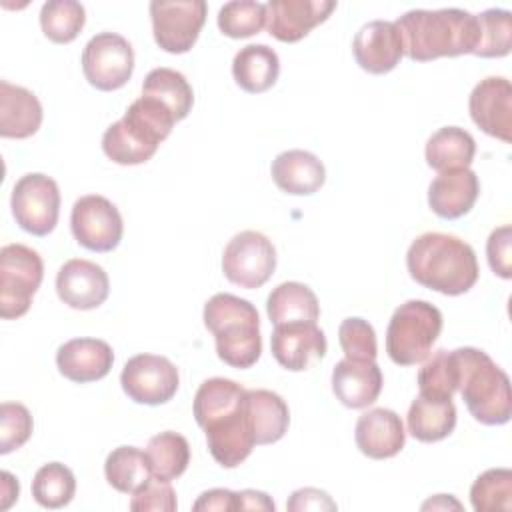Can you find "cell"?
I'll return each mask as SVG.
<instances>
[{
	"instance_id": "cell-2",
	"label": "cell",
	"mask_w": 512,
	"mask_h": 512,
	"mask_svg": "<svg viewBox=\"0 0 512 512\" xmlns=\"http://www.w3.org/2000/svg\"><path fill=\"white\" fill-rule=\"evenodd\" d=\"M406 268L414 282L446 296L468 292L480 274L472 246L444 232L420 234L406 252Z\"/></svg>"
},
{
	"instance_id": "cell-35",
	"label": "cell",
	"mask_w": 512,
	"mask_h": 512,
	"mask_svg": "<svg viewBox=\"0 0 512 512\" xmlns=\"http://www.w3.org/2000/svg\"><path fill=\"white\" fill-rule=\"evenodd\" d=\"M246 394V388L240 386L234 380L228 378H208L204 380L196 394H194V418L198 426H202L206 420L228 412L242 404Z\"/></svg>"
},
{
	"instance_id": "cell-11",
	"label": "cell",
	"mask_w": 512,
	"mask_h": 512,
	"mask_svg": "<svg viewBox=\"0 0 512 512\" xmlns=\"http://www.w3.org/2000/svg\"><path fill=\"white\" fill-rule=\"evenodd\" d=\"M206 2L204 0H154L150 2L152 34L156 44L170 54L188 52L206 22Z\"/></svg>"
},
{
	"instance_id": "cell-37",
	"label": "cell",
	"mask_w": 512,
	"mask_h": 512,
	"mask_svg": "<svg viewBox=\"0 0 512 512\" xmlns=\"http://www.w3.org/2000/svg\"><path fill=\"white\" fill-rule=\"evenodd\" d=\"M76 492V478L72 470L60 462H48L38 468L32 480L34 500L50 510L70 504Z\"/></svg>"
},
{
	"instance_id": "cell-33",
	"label": "cell",
	"mask_w": 512,
	"mask_h": 512,
	"mask_svg": "<svg viewBox=\"0 0 512 512\" xmlns=\"http://www.w3.org/2000/svg\"><path fill=\"white\" fill-rule=\"evenodd\" d=\"M144 452L152 470V478L160 482H172L180 478L190 464L188 440L172 430L152 436Z\"/></svg>"
},
{
	"instance_id": "cell-20",
	"label": "cell",
	"mask_w": 512,
	"mask_h": 512,
	"mask_svg": "<svg viewBox=\"0 0 512 512\" xmlns=\"http://www.w3.org/2000/svg\"><path fill=\"white\" fill-rule=\"evenodd\" d=\"M114 364L108 342L98 338H72L56 352L58 372L76 384L102 380Z\"/></svg>"
},
{
	"instance_id": "cell-26",
	"label": "cell",
	"mask_w": 512,
	"mask_h": 512,
	"mask_svg": "<svg viewBox=\"0 0 512 512\" xmlns=\"http://www.w3.org/2000/svg\"><path fill=\"white\" fill-rule=\"evenodd\" d=\"M244 410L256 444H274L288 432L290 410L280 394L264 388L246 390Z\"/></svg>"
},
{
	"instance_id": "cell-34",
	"label": "cell",
	"mask_w": 512,
	"mask_h": 512,
	"mask_svg": "<svg viewBox=\"0 0 512 512\" xmlns=\"http://www.w3.org/2000/svg\"><path fill=\"white\" fill-rule=\"evenodd\" d=\"M458 380L460 368L456 350H436L418 372L420 394L432 398L452 400L454 392H458Z\"/></svg>"
},
{
	"instance_id": "cell-28",
	"label": "cell",
	"mask_w": 512,
	"mask_h": 512,
	"mask_svg": "<svg viewBox=\"0 0 512 512\" xmlns=\"http://www.w3.org/2000/svg\"><path fill=\"white\" fill-rule=\"evenodd\" d=\"M280 74L278 54L266 44H248L240 48L232 60V76L248 94L270 90Z\"/></svg>"
},
{
	"instance_id": "cell-38",
	"label": "cell",
	"mask_w": 512,
	"mask_h": 512,
	"mask_svg": "<svg viewBox=\"0 0 512 512\" xmlns=\"http://www.w3.org/2000/svg\"><path fill=\"white\" fill-rule=\"evenodd\" d=\"M478 44L472 52L480 58H502L512 48V14L504 8H488L476 16Z\"/></svg>"
},
{
	"instance_id": "cell-23",
	"label": "cell",
	"mask_w": 512,
	"mask_h": 512,
	"mask_svg": "<svg viewBox=\"0 0 512 512\" xmlns=\"http://www.w3.org/2000/svg\"><path fill=\"white\" fill-rule=\"evenodd\" d=\"M382 370L376 360H340L332 370V392L346 408H366L382 392Z\"/></svg>"
},
{
	"instance_id": "cell-32",
	"label": "cell",
	"mask_w": 512,
	"mask_h": 512,
	"mask_svg": "<svg viewBox=\"0 0 512 512\" xmlns=\"http://www.w3.org/2000/svg\"><path fill=\"white\" fill-rule=\"evenodd\" d=\"M142 96L154 98L164 104L172 116L184 120L194 104V92L186 76L172 68H154L146 74L142 82Z\"/></svg>"
},
{
	"instance_id": "cell-21",
	"label": "cell",
	"mask_w": 512,
	"mask_h": 512,
	"mask_svg": "<svg viewBox=\"0 0 512 512\" xmlns=\"http://www.w3.org/2000/svg\"><path fill=\"white\" fill-rule=\"evenodd\" d=\"M358 450L372 460L396 456L406 442L402 418L390 408H372L360 414L354 430Z\"/></svg>"
},
{
	"instance_id": "cell-12",
	"label": "cell",
	"mask_w": 512,
	"mask_h": 512,
	"mask_svg": "<svg viewBox=\"0 0 512 512\" xmlns=\"http://www.w3.org/2000/svg\"><path fill=\"white\" fill-rule=\"evenodd\" d=\"M72 236L90 252H112L124 234L118 208L100 194L80 196L70 214Z\"/></svg>"
},
{
	"instance_id": "cell-4",
	"label": "cell",
	"mask_w": 512,
	"mask_h": 512,
	"mask_svg": "<svg viewBox=\"0 0 512 512\" xmlns=\"http://www.w3.org/2000/svg\"><path fill=\"white\" fill-rule=\"evenodd\" d=\"M174 122L176 118L164 104L140 96L128 106L118 122L106 128L102 150L116 164H144L156 154L160 142L170 136Z\"/></svg>"
},
{
	"instance_id": "cell-19",
	"label": "cell",
	"mask_w": 512,
	"mask_h": 512,
	"mask_svg": "<svg viewBox=\"0 0 512 512\" xmlns=\"http://www.w3.org/2000/svg\"><path fill=\"white\" fill-rule=\"evenodd\" d=\"M326 348V336L316 326V322L274 326V332L270 336L272 356L282 368L290 372L306 370L314 360L324 358Z\"/></svg>"
},
{
	"instance_id": "cell-9",
	"label": "cell",
	"mask_w": 512,
	"mask_h": 512,
	"mask_svg": "<svg viewBox=\"0 0 512 512\" xmlns=\"http://www.w3.org/2000/svg\"><path fill=\"white\" fill-rule=\"evenodd\" d=\"M12 216L16 224L32 234L46 236L58 224L60 190L58 184L40 172L24 174L12 188Z\"/></svg>"
},
{
	"instance_id": "cell-30",
	"label": "cell",
	"mask_w": 512,
	"mask_h": 512,
	"mask_svg": "<svg viewBox=\"0 0 512 512\" xmlns=\"http://www.w3.org/2000/svg\"><path fill=\"white\" fill-rule=\"evenodd\" d=\"M266 312L274 326L316 322L320 316V304L316 294L306 284L282 282L268 294Z\"/></svg>"
},
{
	"instance_id": "cell-16",
	"label": "cell",
	"mask_w": 512,
	"mask_h": 512,
	"mask_svg": "<svg viewBox=\"0 0 512 512\" xmlns=\"http://www.w3.org/2000/svg\"><path fill=\"white\" fill-rule=\"evenodd\" d=\"M336 10L334 0H270L266 4L268 34L280 42H298Z\"/></svg>"
},
{
	"instance_id": "cell-27",
	"label": "cell",
	"mask_w": 512,
	"mask_h": 512,
	"mask_svg": "<svg viewBox=\"0 0 512 512\" xmlns=\"http://www.w3.org/2000/svg\"><path fill=\"white\" fill-rule=\"evenodd\" d=\"M408 432L418 442H440L456 428V406L452 400L432 398L418 392L406 416Z\"/></svg>"
},
{
	"instance_id": "cell-8",
	"label": "cell",
	"mask_w": 512,
	"mask_h": 512,
	"mask_svg": "<svg viewBox=\"0 0 512 512\" xmlns=\"http://www.w3.org/2000/svg\"><path fill=\"white\" fill-rule=\"evenodd\" d=\"M276 270V248L268 236L242 230L232 236L222 252L224 276L246 290L264 286Z\"/></svg>"
},
{
	"instance_id": "cell-3",
	"label": "cell",
	"mask_w": 512,
	"mask_h": 512,
	"mask_svg": "<svg viewBox=\"0 0 512 512\" xmlns=\"http://www.w3.org/2000/svg\"><path fill=\"white\" fill-rule=\"evenodd\" d=\"M204 326L214 334L218 358L232 368H250L262 354L260 316L252 302L218 292L204 304Z\"/></svg>"
},
{
	"instance_id": "cell-31",
	"label": "cell",
	"mask_w": 512,
	"mask_h": 512,
	"mask_svg": "<svg viewBox=\"0 0 512 512\" xmlns=\"http://www.w3.org/2000/svg\"><path fill=\"white\" fill-rule=\"evenodd\" d=\"M104 474L108 484L122 494H136L154 480L146 452L136 446L114 448L106 456Z\"/></svg>"
},
{
	"instance_id": "cell-1",
	"label": "cell",
	"mask_w": 512,
	"mask_h": 512,
	"mask_svg": "<svg viewBox=\"0 0 512 512\" xmlns=\"http://www.w3.org/2000/svg\"><path fill=\"white\" fill-rule=\"evenodd\" d=\"M404 54L414 62L472 54L478 44V20L468 10H408L394 22Z\"/></svg>"
},
{
	"instance_id": "cell-39",
	"label": "cell",
	"mask_w": 512,
	"mask_h": 512,
	"mask_svg": "<svg viewBox=\"0 0 512 512\" xmlns=\"http://www.w3.org/2000/svg\"><path fill=\"white\" fill-rule=\"evenodd\" d=\"M470 502L476 512L512 510V470L490 468L482 472L470 488Z\"/></svg>"
},
{
	"instance_id": "cell-17",
	"label": "cell",
	"mask_w": 512,
	"mask_h": 512,
	"mask_svg": "<svg viewBox=\"0 0 512 512\" xmlns=\"http://www.w3.org/2000/svg\"><path fill=\"white\" fill-rule=\"evenodd\" d=\"M58 298L74 310H94L108 298L110 280L102 266L84 258L64 262L56 274Z\"/></svg>"
},
{
	"instance_id": "cell-40",
	"label": "cell",
	"mask_w": 512,
	"mask_h": 512,
	"mask_svg": "<svg viewBox=\"0 0 512 512\" xmlns=\"http://www.w3.org/2000/svg\"><path fill=\"white\" fill-rule=\"evenodd\" d=\"M218 28L228 38H248L266 26V4L254 0H232L218 10Z\"/></svg>"
},
{
	"instance_id": "cell-29",
	"label": "cell",
	"mask_w": 512,
	"mask_h": 512,
	"mask_svg": "<svg viewBox=\"0 0 512 512\" xmlns=\"http://www.w3.org/2000/svg\"><path fill=\"white\" fill-rule=\"evenodd\" d=\"M476 154V142L470 132L458 126L436 130L426 142V164L440 172L470 168Z\"/></svg>"
},
{
	"instance_id": "cell-25",
	"label": "cell",
	"mask_w": 512,
	"mask_h": 512,
	"mask_svg": "<svg viewBox=\"0 0 512 512\" xmlns=\"http://www.w3.org/2000/svg\"><path fill=\"white\" fill-rule=\"evenodd\" d=\"M42 124V104L24 86L0 80V136L30 138Z\"/></svg>"
},
{
	"instance_id": "cell-43",
	"label": "cell",
	"mask_w": 512,
	"mask_h": 512,
	"mask_svg": "<svg viewBox=\"0 0 512 512\" xmlns=\"http://www.w3.org/2000/svg\"><path fill=\"white\" fill-rule=\"evenodd\" d=\"M178 508L176 502V492L170 486V482H160V480H150L142 490L132 494L130 500V510L134 512H174Z\"/></svg>"
},
{
	"instance_id": "cell-7",
	"label": "cell",
	"mask_w": 512,
	"mask_h": 512,
	"mask_svg": "<svg viewBox=\"0 0 512 512\" xmlns=\"http://www.w3.org/2000/svg\"><path fill=\"white\" fill-rule=\"evenodd\" d=\"M44 278L40 254L24 244H6L0 250V316L20 318L28 312L32 296Z\"/></svg>"
},
{
	"instance_id": "cell-42",
	"label": "cell",
	"mask_w": 512,
	"mask_h": 512,
	"mask_svg": "<svg viewBox=\"0 0 512 512\" xmlns=\"http://www.w3.org/2000/svg\"><path fill=\"white\" fill-rule=\"evenodd\" d=\"M32 416L24 404L2 402L0 404V454H10L22 448L32 436Z\"/></svg>"
},
{
	"instance_id": "cell-10",
	"label": "cell",
	"mask_w": 512,
	"mask_h": 512,
	"mask_svg": "<svg viewBox=\"0 0 512 512\" xmlns=\"http://www.w3.org/2000/svg\"><path fill=\"white\" fill-rule=\"evenodd\" d=\"M82 72L90 86L102 92L122 88L134 72V50L116 32H100L82 50Z\"/></svg>"
},
{
	"instance_id": "cell-48",
	"label": "cell",
	"mask_w": 512,
	"mask_h": 512,
	"mask_svg": "<svg viewBox=\"0 0 512 512\" xmlns=\"http://www.w3.org/2000/svg\"><path fill=\"white\" fill-rule=\"evenodd\" d=\"M2 502H0V510H6L12 506L14 500H18V492H20V484L18 480L10 474V472H2Z\"/></svg>"
},
{
	"instance_id": "cell-36",
	"label": "cell",
	"mask_w": 512,
	"mask_h": 512,
	"mask_svg": "<svg viewBox=\"0 0 512 512\" xmlns=\"http://www.w3.org/2000/svg\"><path fill=\"white\" fill-rule=\"evenodd\" d=\"M86 22V10L74 0H48L40 10V26L54 44H68L76 40Z\"/></svg>"
},
{
	"instance_id": "cell-24",
	"label": "cell",
	"mask_w": 512,
	"mask_h": 512,
	"mask_svg": "<svg viewBox=\"0 0 512 512\" xmlns=\"http://www.w3.org/2000/svg\"><path fill=\"white\" fill-rule=\"evenodd\" d=\"M274 184L292 196H308L318 192L326 182L322 160L306 150H286L272 160L270 168Z\"/></svg>"
},
{
	"instance_id": "cell-18",
	"label": "cell",
	"mask_w": 512,
	"mask_h": 512,
	"mask_svg": "<svg viewBox=\"0 0 512 512\" xmlns=\"http://www.w3.org/2000/svg\"><path fill=\"white\" fill-rule=\"evenodd\" d=\"M352 54L356 64L368 74H386L394 70L404 56L398 26L388 20H372L364 24L352 40Z\"/></svg>"
},
{
	"instance_id": "cell-41",
	"label": "cell",
	"mask_w": 512,
	"mask_h": 512,
	"mask_svg": "<svg viewBox=\"0 0 512 512\" xmlns=\"http://www.w3.org/2000/svg\"><path fill=\"white\" fill-rule=\"evenodd\" d=\"M338 342L344 356L350 360H376L378 356L376 332L364 318L350 316L342 320L338 328Z\"/></svg>"
},
{
	"instance_id": "cell-13",
	"label": "cell",
	"mask_w": 512,
	"mask_h": 512,
	"mask_svg": "<svg viewBox=\"0 0 512 512\" xmlns=\"http://www.w3.org/2000/svg\"><path fill=\"white\" fill-rule=\"evenodd\" d=\"M120 384L124 394L136 404L158 406L174 398L180 374L166 356L136 354L124 364Z\"/></svg>"
},
{
	"instance_id": "cell-45",
	"label": "cell",
	"mask_w": 512,
	"mask_h": 512,
	"mask_svg": "<svg viewBox=\"0 0 512 512\" xmlns=\"http://www.w3.org/2000/svg\"><path fill=\"white\" fill-rule=\"evenodd\" d=\"M336 502L330 498L328 492L318 488H300L292 492L290 500L286 502V510L302 512V510H336Z\"/></svg>"
},
{
	"instance_id": "cell-47",
	"label": "cell",
	"mask_w": 512,
	"mask_h": 512,
	"mask_svg": "<svg viewBox=\"0 0 512 512\" xmlns=\"http://www.w3.org/2000/svg\"><path fill=\"white\" fill-rule=\"evenodd\" d=\"M274 502L266 492L260 490H240L236 492V510H270L274 512Z\"/></svg>"
},
{
	"instance_id": "cell-5",
	"label": "cell",
	"mask_w": 512,
	"mask_h": 512,
	"mask_svg": "<svg viewBox=\"0 0 512 512\" xmlns=\"http://www.w3.org/2000/svg\"><path fill=\"white\" fill-rule=\"evenodd\" d=\"M458 392L472 418L486 426H502L512 416L508 374L480 348H456Z\"/></svg>"
},
{
	"instance_id": "cell-6",
	"label": "cell",
	"mask_w": 512,
	"mask_h": 512,
	"mask_svg": "<svg viewBox=\"0 0 512 512\" xmlns=\"http://www.w3.org/2000/svg\"><path fill=\"white\" fill-rule=\"evenodd\" d=\"M442 332V312L426 300L400 304L386 328V352L398 366H414L428 358Z\"/></svg>"
},
{
	"instance_id": "cell-49",
	"label": "cell",
	"mask_w": 512,
	"mask_h": 512,
	"mask_svg": "<svg viewBox=\"0 0 512 512\" xmlns=\"http://www.w3.org/2000/svg\"><path fill=\"white\" fill-rule=\"evenodd\" d=\"M428 508H456V510H460L462 506L450 494L448 496L446 494H438L436 498H430L428 502L422 504V510H428Z\"/></svg>"
},
{
	"instance_id": "cell-15",
	"label": "cell",
	"mask_w": 512,
	"mask_h": 512,
	"mask_svg": "<svg viewBox=\"0 0 512 512\" xmlns=\"http://www.w3.org/2000/svg\"><path fill=\"white\" fill-rule=\"evenodd\" d=\"M200 428L206 434V442L212 458L222 468L240 466L256 446L248 418H246L244 400L240 406L206 420Z\"/></svg>"
},
{
	"instance_id": "cell-14",
	"label": "cell",
	"mask_w": 512,
	"mask_h": 512,
	"mask_svg": "<svg viewBox=\"0 0 512 512\" xmlns=\"http://www.w3.org/2000/svg\"><path fill=\"white\" fill-rule=\"evenodd\" d=\"M472 122L488 136L512 142V84L504 76L480 80L468 98Z\"/></svg>"
},
{
	"instance_id": "cell-44",
	"label": "cell",
	"mask_w": 512,
	"mask_h": 512,
	"mask_svg": "<svg viewBox=\"0 0 512 512\" xmlns=\"http://www.w3.org/2000/svg\"><path fill=\"white\" fill-rule=\"evenodd\" d=\"M486 256L492 272L504 280L512 278V226L504 224L488 236Z\"/></svg>"
},
{
	"instance_id": "cell-22",
	"label": "cell",
	"mask_w": 512,
	"mask_h": 512,
	"mask_svg": "<svg viewBox=\"0 0 512 512\" xmlns=\"http://www.w3.org/2000/svg\"><path fill=\"white\" fill-rule=\"evenodd\" d=\"M478 196L480 180L470 168L440 172L428 186V206L444 220L466 216L474 208Z\"/></svg>"
},
{
	"instance_id": "cell-46",
	"label": "cell",
	"mask_w": 512,
	"mask_h": 512,
	"mask_svg": "<svg viewBox=\"0 0 512 512\" xmlns=\"http://www.w3.org/2000/svg\"><path fill=\"white\" fill-rule=\"evenodd\" d=\"M196 512L200 510H236V492L226 488H212L198 496V500L192 506Z\"/></svg>"
}]
</instances>
